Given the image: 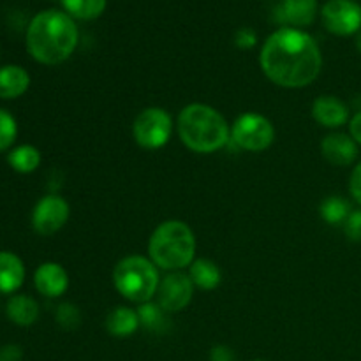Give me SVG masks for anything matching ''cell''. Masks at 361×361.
<instances>
[{"mask_svg":"<svg viewBox=\"0 0 361 361\" xmlns=\"http://www.w3.org/2000/svg\"><path fill=\"white\" fill-rule=\"evenodd\" d=\"M317 0H282L277 7V21L291 28H305L314 23Z\"/></svg>","mask_w":361,"mask_h":361,"instance_id":"5bb4252c","label":"cell"},{"mask_svg":"<svg viewBox=\"0 0 361 361\" xmlns=\"http://www.w3.org/2000/svg\"><path fill=\"white\" fill-rule=\"evenodd\" d=\"M194 284L190 281L189 274L185 271H168L166 277L161 279V284L157 289V303L168 314L180 312L187 309L192 302Z\"/></svg>","mask_w":361,"mask_h":361,"instance_id":"30bf717a","label":"cell"},{"mask_svg":"<svg viewBox=\"0 0 361 361\" xmlns=\"http://www.w3.org/2000/svg\"><path fill=\"white\" fill-rule=\"evenodd\" d=\"M321 154L334 166H351L358 159V143L351 134L331 133L321 141Z\"/></svg>","mask_w":361,"mask_h":361,"instance_id":"7c38bea8","label":"cell"},{"mask_svg":"<svg viewBox=\"0 0 361 361\" xmlns=\"http://www.w3.org/2000/svg\"><path fill=\"white\" fill-rule=\"evenodd\" d=\"M196 235L183 221L161 222L148 240V257L166 271H183L196 259Z\"/></svg>","mask_w":361,"mask_h":361,"instance_id":"277c9868","label":"cell"},{"mask_svg":"<svg viewBox=\"0 0 361 361\" xmlns=\"http://www.w3.org/2000/svg\"><path fill=\"white\" fill-rule=\"evenodd\" d=\"M353 208L349 201L341 196H328L319 207L321 219L330 226H344Z\"/></svg>","mask_w":361,"mask_h":361,"instance_id":"603a6c76","label":"cell"},{"mask_svg":"<svg viewBox=\"0 0 361 361\" xmlns=\"http://www.w3.org/2000/svg\"><path fill=\"white\" fill-rule=\"evenodd\" d=\"M137 316H140L141 326L154 334H164L169 326L168 312L157 302L141 303L137 307Z\"/></svg>","mask_w":361,"mask_h":361,"instance_id":"7402d4cb","label":"cell"},{"mask_svg":"<svg viewBox=\"0 0 361 361\" xmlns=\"http://www.w3.org/2000/svg\"><path fill=\"white\" fill-rule=\"evenodd\" d=\"M113 284L122 298L141 305L157 295L161 275L150 257L126 256L113 268Z\"/></svg>","mask_w":361,"mask_h":361,"instance_id":"5b68a950","label":"cell"},{"mask_svg":"<svg viewBox=\"0 0 361 361\" xmlns=\"http://www.w3.org/2000/svg\"><path fill=\"white\" fill-rule=\"evenodd\" d=\"M30 87V74L16 63L0 67V99L13 101L21 97Z\"/></svg>","mask_w":361,"mask_h":361,"instance_id":"e0dca14e","label":"cell"},{"mask_svg":"<svg viewBox=\"0 0 361 361\" xmlns=\"http://www.w3.org/2000/svg\"><path fill=\"white\" fill-rule=\"evenodd\" d=\"M344 233L351 242H361V208L351 212L344 222Z\"/></svg>","mask_w":361,"mask_h":361,"instance_id":"484cf974","label":"cell"},{"mask_svg":"<svg viewBox=\"0 0 361 361\" xmlns=\"http://www.w3.org/2000/svg\"><path fill=\"white\" fill-rule=\"evenodd\" d=\"M210 361H236V356L231 348H228L224 344H219L215 348H212Z\"/></svg>","mask_w":361,"mask_h":361,"instance_id":"f546056e","label":"cell"},{"mask_svg":"<svg viewBox=\"0 0 361 361\" xmlns=\"http://www.w3.org/2000/svg\"><path fill=\"white\" fill-rule=\"evenodd\" d=\"M189 277L194 288H200L203 291H214L221 286L222 271L215 261L207 259V257H197L189 267Z\"/></svg>","mask_w":361,"mask_h":361,"instance_id":"d6986e66","label":"cell"},{"mask_svg":"<svg viewBox=\"0 0 361 361\" xmlns=\"http://www.w3.org/2000/svg\"><path fill=\"white\" fill-rule=\"evenodd\" d=\"M259 66L274 85L289 90L305 88L323 69L319 44L302 28L282 27L261 46Z\"/></svg>","mask_w":361,"mask_h":361,"instance_id":"6da1fadb","label":"cell"},{"mask_svg":"<svg viewBox=\"0 0 361 361\" xmlns=\"http://www.w3.org/2000/svg\"><path fill=\"white\" fill-rule=\"evenodd\" d=\"M173 127L175 123H173L171 115L164 108L150 106L137 113L134 118L133 137L140 147L147 150H159L171 140Z\"/></svg>","mask_w":361,"mask_h":361,"instance_id":"8992f818","label":"cell"},{"mask_svg":"<svg viewBox=\"0 0 361 361\" xmlns=\"http://www.w3.org/2000/svg\"><path fill=\"white\" fill-rule=\"evenodd\" d=\"M275 140V127L270 118L256 111L240 115L231 126V141L245 152H264Z\"/></svg>","mask_w":361,"mask_h":361,"instance_id":"52a82bcc","label":"cell"},{"mask_svg":"<svg viewBox=\"0 0 361 361\" xmlns=\"http://www.w3.org/2000/svg\"><path fill=\"white\" fill-rule=\"evenodd\" d=\"M355 44H356V49H358V51L361 53V30L358 32V34H356V41H355Z\"/></svg>","mask_w":361,"mask_h":361,"instance_id":"1f68e13d","label":"cell"},{"mask_svg":"<svg viewBox=\"0 0 361 361\" xmlns=\"http://www.w3.org/2000/svg\"><path fill=\"white\" fill-rule=\"evenodd\" d=\"M176 130L189 150L215 154L231 140V126L219 109L203 102L187 104L176 120Z\"/></svg>","mask_w":361,"mask_h":361,"instance_id":"3957f363","label":"cell"},{"mask_svg":"<svg viewBox=\"0 0 361 361\" xmlns=\"http://www.w3.org/2000/svg\"><path fill=\"white\" fill-rule=\"evenodd\" d=\"M41 152L34 145H20L11 148L7 154V164L20 175H30L41 166Z\"/></svg>","mask_w":361,"mask_h":361,"instance_id":"ffe728a7","label":"cell"},{"mask_svg":"<svg viewBox=\"0 0 361 361\" xmlns=\"http://www.w3.org/2000/svg\"><path fill=\"white\" fill-rule=\"evenodd\" d=\"M55 319L60 328L63 330H76L81 324V310L80 307L71 302H63L56 307Z\"/></svg>","mask_w":361,"mask_h":361,"instance_id":"d4e9b609","label":"cell"},{"mask_svg":"<svg viewBox=\"0 0 361 361\" xmlns=\"http://www.w3.org/2000/svg\"><path fill=\"white\" fill-rule=\"evenodd\" d=\"M60 4L73 20H97L106 11V0H60Z\"/></svg>","mask_w":361,"mask_h":361,"instance_id":"44dd1931","label":"cell"},{"mask_svg":"<svg viewBox=\"0 0 361 361\" xmlns=\"http://www.w3.org/2000/svg\"><path fill=\"white\" fill-rule=\"evenodd\" d=\"M71 207L59 194H48L35 203L32 210V228L37 235L51 236L67 224Z\"/></svg>","mask_w":361,"mask_h":361,"instance_id":"9c48e42d","label":"cell"},{"mask_svg":"<svg viewBox=\"0 0 361 361\" xmlns=\"http://www.w3.org/2000/svg\"><path fill=\"white\" fill-rule=\"evenodd\" d=\"M23 349L16 344H6L0 348V361H21Z\"/></svg>","mask_w":361,"mask_h":361,"instance_id":"f1b7e54d","label":"cell"},{"mask_svg":"<svg viewBox=\"0 0 361 361\" xmlns=\"http://www.w3.org/2000/svg\"><path fill=\"white\" fill-rule=\"evenodd\" d=\"M6 314L13 324L28 328L37 323L39 316H41V307H39L37 300H34L32 296L13 295L7 300Z\"/></svg>","mask_w":361,"mask_h":361,"instance_id":"2e32d148","label":"cell"},{"mask_svg":"<svg viewBox=\"0 0 361 361\" xmlns=\"http://www.w3.org/2000/svg\"><path fill=\"white\" fill-rule=\"evenodd\" d=\"M34 286L44 298H60L69 289V274L55 261L39 264L34 274Z\"/></svg>","mask_w":361,"mask_h":361,"instance_id":"8fae6325","label":"cell"},{"mask_svg":"<svg viewBox=\"0 0 361 361\" xmlns=\"http://www.w3.org/2000/svg\"><path fill=\"white\" fill-rule=\"evenodd\" d=\"M312 116L321 127L338 129L349 122V108L335 95H321L312 104Z\"/></svg>","mask_w":361,"mask_h":361,"instance_id":"4fadbf2b","label":"cell"},{"mask_svg":"<svg viewBox=\"0 0 361 361\" xmlns=\"http://www.w3.org/2000/svg\"><path fill=\"white\" fill-rule=\"evenodd\" d=\"M141 326L137 310L130 307H116L106 317V330L116 338H127L137 331Z\"/></svg>","mask_w":361,"mask_h":361,"instance_id":"ac0fdd59","label":"cell"},{"mask_svg":"<svg viewBox=\"0 0 361 361\" xmlns=\"http://www.w3.org/2000/svg\"><path fill=\"white\" fill-rule=\"evenodd\" d=\"M254 361H264V360H254Z\"/></svg>","mask_w":361,"mask_h":361,"instance_id":"d6a6232c","label":"cell"},{"mask_svg":"<svg viewBox=\"0 0 361 361\" xmlns=\"http://www.w3.org/2000/svg\"><path fill=\"white\" fill-rule=\"evenodd\" d=\"M27 51L42 66L69 60L80 42L78 25L66 11L46 9L35 14L27 27Z\"/></svg>","mask_w":361,"mask_h":361,"instance_id":"7a4b0ae2","label":"cell"},{"mask_svg":"<svg viewBox=\"0 0 361 361\" xmlns=\"http://www.w3.org/2000/svg\"><path fill=\"white\" fill-rule=\"evenodd\" d=\"M323 25L330 34L348 37L361 30V6L355 0H328L321 9Z\"/></svg>","mask_w":361,"mask_h":361,"instance_id":"ba28073f","label":"cell"},{"mask_svg":"<svg viewBox=\"0 0 361 361\" xmlns=\"http://www.w3.org/2000/svg\"><path fill=\"white\" fill-rule=\"evenodd\" d=\"M349 190H351V196L355 197L356 203L361 207V162L353 169L351 178H349Z\"/></svg>","mask_w":361,"mask_h":361,"instance_id":"83f0119b","label":"cell"},{"mask_svg":"<svg viewBox=\"0 0 361 361\" xmlns=\"http://www.w3.org/2000/svg\"><path fill=\"white\" fill-rule=\"evenodd\" d=\"M235 44L240 49H250L257 44V35L252 28H240L235 35Z\"/></svg>","mask_w":361,"mask_h":361,"instance_id":"4316f807","label":"cell"},{"mask_svg":"<svg viewBox=\"0 0 361 361\" xmlns=\"http://www.w3.org/2000/svg\"><path fill=\"white\" fill-rule=\"evenodd\" d=\"M18 137V122L7 109L0 108V152L9 150Z\"/></svg>","mask_w":361,"mask_h":361,"instance_id":"cb8c5ba5","label":"cell"},{"mask_svg":"<svg viewBox=\"0 0 361 361\" xmlns=\"http://www.w3.org/2000/svg\"><path fill=\"white\" fill-rule=\"evenodd\" d=\"M349 134L356 143L361 145V111L356 113L351 120H349Z\"/></svg>","mask_w":361,"mask_h":361,"instance_id":"4dcf8cb0","label":"cell"},{"mask_svg":"<svg viewBox=\"0 0 361 361\" xmlns=\"http://www.w3.org/2000/svg\"><path fill=\"white\" fill-rule=\"evenodd\" d=\"M25 264L20 256L9 250H0V295H16L23 286Z\"/></svg>","mask_w":361,"mask_h":361,"instance_id":"9a60e30c","label":"cell"}]
</instances>
